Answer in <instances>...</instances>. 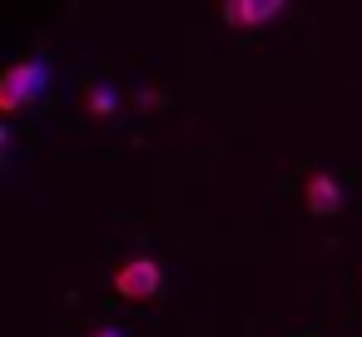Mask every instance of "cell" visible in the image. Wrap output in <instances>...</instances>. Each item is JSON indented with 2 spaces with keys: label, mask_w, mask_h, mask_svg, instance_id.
<instances>
[{
  "label": "cell",
  "mask_w": 362,
  "mask_h": 337,
  "mask_svg": "<svg viewBox=\"0 0 362 337\" xmlns=\"http://www.w3.org/2000/svg\"><path fill=\"white\" fill-rule=\"evenodd\" d=\"M45 90V65H35V60H25V65H16L11 75H0V110L6 114H16L25 100H35Z\"/></svg>",
  "instance_id": "cell-1"
},
{
  "label": "cell",
  "mask_w": 362,
  "mask_h": 337,
  "mask_svg": "<svg viewBox=\"0 0 362 337\" xmlns=\"http://www.w3.org/2000/svg\"><path fill=\"white\" fill-rule=\"evenodd\" d=\"M115 288H119V297H154V292H159V263H154V258L124 263V268L115 273Z\"/></svg>",
  "instance_id": "cell-2"
},
{
  "label": "cell",
  "mask_w": 362,
  "mask_h": 337,
  "mask_svg": "<svg viewBox=\"0 0 362 337\" xmlns=\"http://www.w3.org/2000/svg\"><path fill=\"white\" fill-rule=\"evenodd\" d=\"M337 184L327 179V174H313L308 179V213H317V218H327V213H337Z\"/></svg>",
  "instance_id": "cell-3"
},
{
  "label": "cell",
  "mask_w": 362,
  "mask_h": 337,
  "mask_svg": "<svg viewBox=\"0 0 362 337\" xmlns=\"http://www.w3.org/2000/svg\"><path fill=\"white\" fill-rule=\"evenodd\" d=\"M273 16H283L278 0H268V6H248V0L223 6V20H228V25H258V20H273Z\"/></svg>",
  "instance_id": "cell-4"
},
{
  "label": "cell",
  "mask_w": 362,
  "mask_h": 337,
  "mask_svg": "<svg viewBox=\"0 0 362 337\" xmlns=\"http://www.w3.org/2000/svg\"><path fill=\"white\" fill-rule=\"evenodd\" d=\"M100 337H119V332H100Z\"/></svg>",
  "instance_id": "cell-5"
}]
</instances>
